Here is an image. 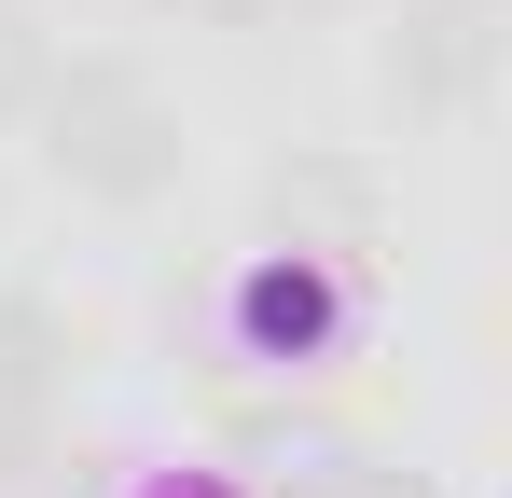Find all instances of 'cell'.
Listing matches in <instances>:
<instances>
[{
  "mask_svg": "<svg viewBox=\"0 0 512 498\" xmlns=\"http://www.w3.org/2000/svg\"><path fill=\"white\" fill-rule=\"evenodd\" d=\"M360 332V263H319V249H250L236 291H222V360L250 374H319Z\"/></svg>",
  "mask_w": 512,
  "mask_h": 498,
  "instance_id": "2",
  "label": "cell"
},
{
  "mask_svg": "<svg viewBox=\"0 0 512 498\" xmlns=\"http://www.w3.org/2000/svg\"><path fill=\"white\" fill-rule=\"evenodd\" d=\"M28 139H42V166H56L84 208H153V194H180V111L153 97V70H125V56H56Z\"/></svg>",
  "mask_w": 512,
  "mask_h": 498,
  "instance_id": "1",
  "label": "cell"
},
{
  "mask_svg": "<svg viewBox=\"0 0 512 498\" xmlns=\"http://www.w3.org/2000/svg\"><path fill=\"white\" fill-rule=\"evenodd\" d=\"M263 222H277V249L360 263V249L388 236V194H374V166H360V153H291L277 180H263Z\"/></svg>",
  "mask_w": 512,
  "mask_h": 498,
  "instance_id": "4",
  "label": "cell"
},
{
  "mask_svg": "<svg viewBox=\"0 0 512 498\" xmlns=\"http://www.w3.org/2000/svg\"><path fill=\"white\" fill-rule=\"evenodd\" d=\"M42 83H56L42 14H28V0H0V125H28V111H42Z\"/></svg>",
  "mask_w": 512,
  "mask_h": 498,
  "instance_id": "7",
  "label": "cell"
},
{
  "mask_svg": "<svg viewBox=\"0 0 512 498\" xmlns=\"http://www.w3.org/2000/svg\"><path fill=\"white\" fill-rule=\"evenodd\" d=\"M499 70V0H416L388 28V97L402 111H471Z\"/></svg>",
  "mask_w": 512,
  "mask_h": 498,
  "instance_id": "3",
  "label": "cell"
},
{
  "mask_svg": "<svg viewBox=\"0 0 512 498\" xmlns=\"http://www.w3.org/2000/svg\"><path fill=\"white\" fill-rule=\"evenodd\" d=\"M250 457H277V498H443L429 471H402L388 443H346V429H250Z\"/></svg>",
  "mask_w": 512,
  "mask_h": 498,
  "instance_id": "5",
  "label": "cell"
},
{
  "mask_svg": "<svg viewBox=\"0 0 512 498\" xmlns=\"http://www.w3.org/2000/svg\"><path fill=\"white\" fill-rule=\"evenodd\" d=\"M125 498H263V485H236V471H208V457H180V471H139Z\"/></svg>",
  "mask_w": 512,
  "mask_h": 498,
  "instance_id": "8",
  "label": "cell"
},
{
  "mask_svg": "<svg viewBox=\"0 0 512 498\" xmlns=\"http://www.w3.org/2000/svg\"><path fill=\"white\" fill-rule=\"evenodd\" d=\"M180 14H208V28H250V14H291V0H180Z\"/></svg>",
  "mask_w": 512,
  "mask_h": 498,
  "instance_id": "9",
  "label": "cell"
},
{
  "mask_svg": "<svg viewBox=\"0 0 512 498\" xmlns=\"http://www.w3.org/2000/svg\"><path fill=\"white\" fill-rule=\"evenodd\" d=\"M56 388H70V319L42 291H0V415L56 429Z\"/></svg>",
  "mask_w": 512,
  "mask_h": 498,
  "instance_id": "6",
  "label": "cell"
}]
</instances>
